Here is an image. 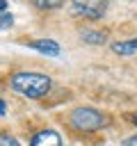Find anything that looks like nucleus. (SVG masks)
I'll list each match as a JSON object with an SVG mask.
<instances>
[{
	"label": "nucleus",
	"instance_id": "obj_1",
	"mask_svg": "<svg viewBox=\"0 0 137 146\" xmlns=\"http://www.w3.org/2000/svg\"><path fill=\"white\" fill-rule=\"evenodd\" d=\"M9 87L25 98H43L50 91L53 80L50 75L39 73V71H18L9 78Z\"/></svg>",
	"mask_w": 137,
	"mask_h": 146
},
{
	"label": "nucleus",
	"instance_id": "obj_2",
	"mask_svg": "<svg viewBox=\"0 0 137 146\" xmlns=\"http://www.w3.org/2000/svg\"><path fill=\"white\" fill-rule=\"evenodd\" d=\"M68 123L80 132H96L103 125H107V116L96 107H75L68 116Z\"/></svg>",
	"mask_w": 137,
	"mask_h": 146
},
{
	"label": "nucleus",
	"instance_id": "obj_3",
	"mask_svg": "<svg viewBox=\"0 0 137 146\" xmlns=\"http://www.w3.org/2000/svg\"><path fill=\"white\" fill-rule=\"evenodd\" d=\"M105 11H107V2H100V0H87V2L75 0V2L71 5V14L82 16V18H89V21L100 18Z\"/></svg>",
	"mask_w": 137,
	"mask_h": 146
},
{
	"label": "nucleus",
	"instance_id": "obj_4",
	"mask_svg": "<svg viewBox=\"0 0 137 146\" xmlns=\"http://www.w3.org/2000/svg\"><path fill=\"white\" fill-rule=\"evenodd\" d=\"M30 146H62V135L53 128H43L32 135Z\"/></svg>",
	"mask_w": 137,
	"mask_h": 146
},
{
	"label": "nucleus",
	"instance_id": "obj_5",
	"mask_svg": "<svg viewBox=\"0 0 137 146\" xmlns=\"http://www.w3.org/2000/svg\"><path fill=\"white\" fill-rule=\"evenodd\" d=\"M27 48H32V50H37V52H41L46 57H57L62 52V48H59V43L55 39H34V41L27 43Z\"/></svg>",
	"mask_w": 137,
	"mask_h": 146
},
{
	"label": "nucleus",
	"instance_id": "obj_6",
	"mask_svg": "<svg viewBox=\"0 0 137 146\" xmlns=\"http://www.w3.org/2000/svg\"><path fill=\"white\" fill-rule=\"evenodd\" d=\"M112 52L121 55V57H130L137 52V36L132 39H121V41H112Z\"/></svg>",
	"mask_w": 137,
	"mask_h": 146
},
{
	"label": "nucleus",
	"instance_id": "obj_7",
	"mask_svg": "<svg viewBox=\"0 0 137 146\" xmlns=\"http://www.w3.org/2000/svg\"><path fill=\"white\" fill-rule=\"evenodd\" d=\"M82 41H87V43H91V46H100V43H105V32H98V30H82Z\"/></svg>",
	"mask_w": 137,
	"mask_h": 146
},
{
	"label": "nucleus",
	"instance_id": "obj_8",
	"mask_svg": "<svg viewBox=\"0 0 137 146\" xmlns=\"http://www.w3.org/2000/svg\"><path fill=\"white\" fill-rule=\"evenodd\" d=\"M0 11H2V30L11 27L14 25V16L7 11V2H0Z\"/></svg>",
	"mask_w": 137,
	"mask_h": 146
},
{
	"label": "nucleus",
	"instance_id": "obj_9",
	"mask_svg": "<svg viewBox=\"0 0 137 146\" xmlns=\"http://www.w3.org/2000/svg\"><path fill=\"white\" fill-rule=\"evenodd\" d=\"M34 7L37 9H57V7H62V2L59 0H34Z\"/></svg>",
	"mask_w": 137,
	"mask_h": 146
},
{
	"label": "nucleus",
	"instance_id": "obj_10",
	"mask_svg": "<svg viewBox=\"0 0 137 146\" xmlns=\"http://www.w3.org/2000/svg\"><path fill=\"white\" fill-rule=\"evenodd\" d=\"M0 146H21V144H18L9 132H2V135H0Z\"/></svg>",
	"mask_w": 137,
	"mask_h": 146
},
{
	"label": "nucleus",
	"instance_id": "obj_11",
	"mask_svg": "<svg viewBox=\"0 0 137 146\" xmlns=\"http://www.w3.org/2000/svg\"><path fill=\"white\" fill-rule=\"evenodd\" d=\"M121 146H137V135H132V137H126V139L121 141Z\"/></svg>",
	"mask_w": 137,
	"mask_h": 146
},
{
	"label": "nucleus",
	"instance_id": "obj_12",
	"mask_svg": "<svg viewBox=\"0 0 137 146\" xmlns=\"http://www.w3.org/2000/svg\"><path fill=\"white\" fill-rule=\"evenodd\" d=\"M0 114H2V116H5V114H7V103H5V98H2V100H0Z\"/></svg>",
	"mask_w": 137,
	"mask_h": 146
},
{
	"label": "nucleus",
	"instance_id": "obj_13",
	"mask_svg": "<svg viewBox=\"0 0 137 146\" xmlns=\"http://www.w3.org/2000/svg\"><path fill=\"white\" fill-rule=\"evenodd\" d=\"M128 119H130V123H132V125H137V112H132V114H128Z\"/></svg>",
	"mask_w": 137,
	"mask_h": 146
}]
</instances>
